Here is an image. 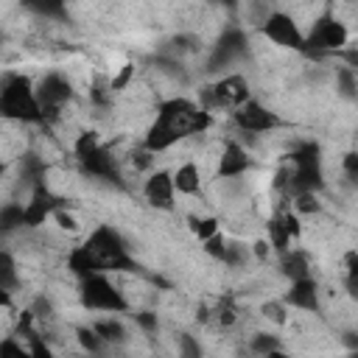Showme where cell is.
I'll return each mask as SVG.
<instances>
[{
  "label": "cell",
  "instance_id": "cell-37",
  "mask_svg": "<svg viewBox=\"0 0 358 358\" xmlns=\"http://www.w3.org/2000/svg\"><path fill=\"white\" fill-rule=\"evenodd\" d=\"M134 319H137V324L145 330V333H157V313H151V310H143V313H134Z\"/></svg>",
  "mask_w": 358,
  "mask_h": 358
},
{
  "label": "cell",
  "instance_id": "cell-48",
  "mask_svg": "<svg viewBox=\"0 0 358 358\" xmlns=\"http://www.w3.org/2000/svg\"><path fill=\"white\" fill-rule=\"evenodd\" d=\"M3 173H6V165H3V162H0V176H3Z\"/></svg>",
  "mask_w": 358,
  "mask_h": 358
},
{
  "label": "cell",
  "instance_id": "cell-38",
  "mask_svg": "<svg viewBox=\"0 0 358 358\" xmlns=\"http://www.w3.org/2000/svg\"><path fill=\"white\" fill-rule=\"evenodd\" d=\"M263 313H266L268 319H274L277 324H282V322H285V310H282V305H280V302H266V305H263Z\"/></svg>",
  "mask_w": 358,
  "mask_h": 358
},
{
  "label": "cell",
  "instance_id": "cell-46",
  "mask_svg": "<svg viewBox=\"0 0 358 358\" xmlns=\"http://www.w3.org/2000/svg\"><path fill=\"white\" fill-rule=\"evenodd\" d=\"M344 341H347V347H350V350H355V347H358V338H355V333H352V330H350V333H344Z\"/></svg>",
  "mask_w": 358,
  "mask_h": 358
},
{
  "label": "cell",
  "instance_id": "cell-40",
  "mask_svg": "<svg viewBox=\"0 0 358 358\" xmlns=\"http://www.w3.org/2000/svg\"><path fill=\"white\" fill-rule=\"evenodd\" d=\"M131 73H134V67H131V64H126V67L120 70V76H117V78L109 84V90H120V87H126V81L131 78Z\"/></svg>",
  "mask_w": 358,
  "mask_h": 358
},
{
  "label": "cell",
  "instance_id": "cell-11",
  "mask_svg": "<svg viewBox=\"0 0 358 358\" xmlns=\"http://www.w3.org/2000/svg\"><path fill=\"white\" fill-rule=\"evenodd\" d=\"M235 123L243 129V131H268L277 126V117L274 112H268L260 101L249 98L243 106L235 109Z\"/></svg>",
  "mask_w": 358,
  "mask_h": 358
},
{
  "label": "cell",
  "instance_id": "cell-4",
  "mask_svg": "<svg viewBox=\"0 0 358 358\" xmlns=\"http://www.w3.org/2000/svg\"><path fill=\"white\" fill-rule=\"evenodd\" d=\"M291 176H288V187L294 196L299 193H316L324 179H322V157H319V145L316 143H299L291 154Z\"/></svg>",
  "mask_w": 358,
  "mask_h": 358
},
{
  "label": "cell",
  "instance_id": "cell-36",
  "mask_svg": "<svg viewBox=\"0 0 358 358\" xmlns=\"http://www.w3.org/2000/svg\"><path fill=\"white\" fill-rule=\"evenodd\" d=\"M28 341H31V347H28V350H31V358H56V355L50 352V347H48L39 336H31Z\"/></svg>",
  "mask_w": 358,
  "mask_h": 358
},
{
  "label": "cell",
  "instance_id": "cell-22",
  "mask_svg": "<svg viewBox=\"0 0 358 358\" xmlns=\"http://www.w3.org/2000/svg\"><path fill=\"white\" fill-rule=\"evenodd\" d=\"M17 227H25V207L22 204H6V207H0V235H8Z\"/></svg>",
  "mask_w": 358,
  "mask_h": 358
},
{
  "label": "cell",
  "instance_id": "cell-35",
  "mask_svg": "<svg viewBox=\"0 0 358 358\" xmlns=\"http://www.w3.org/2000/svg\"><path fill=\"white\" fill-rule=\"evenodd\" d=\"M224 249H227V241H224L221 235H213V238L204 241V252L213 255L215 260H224Z\"/></svg>",
  "mask_w": 358,
  "mask_h": 358
},
{
  "label": "cell",
  "instance_id": "cell-31",
  "mask_svg": "<svg viewBox=\"0 0 358 358\" xmlns=\"http://www.w3.org/2000/svg\"><path fill=\"white\" fill-rule=\"evenodd\" d=\"M246 257H249V252L241 246V243H227V249H224V263L227 266H243L246 263Z\"/></svg>",
  "mask_w": 358,
  "mask_h": 358
},
{
  "label": "cell",
  "instance_id": "cell-1",
  "mask_svg": "<svg viewBox=\"0 0 358 358\" xmlns=\"http://www.w3.org/2000/svg\"><path fill=\"white\" fill-rule=\"evenodd\" d=\"M207 126H210V112H204L201 106H196L187 98H171L159 106V115L145 134V151H151V154L165 151L176 140H182L187 134H199Z\"/></svg>",
  "mask_w": 358,
  "mask_h": 358
},
{
  "label": "cell",
  "instance_id": "cell-3",
  "mask_svg": "<svg viewBox=\"0 0 358 358\" xmlns=\"http://www.w3.org/2000/svg\"><path fill=\"white\" fill-rule=\"evenodd\" d=\"M0 115L14 117V120H25V123L42 120V109L36 103L34 84L25 76H11L0 87Z\"/></svg>",
  "mask_w": 358,
  "mask_h": 358
},
{
  "label": "cell",
  "instance_id": "cell-20",
  "mask_svg": "<svg viewBox=\"0 0 358 358\" xmlns=\"http://www.w3.org/2000/svg\"><path fill=\"white\" fill-rule=\"evenodd\" d=\"M171 182H173V190H179V193H196L199 190V168L193 165V162H185V165H179L176 168V173L171 176Z\"/></svg>",
  "mask_w": 358,
  "mask_h": 358
},
{
  "label": "cell",
  "instance_id": "cell-28",
  "mask_svg": "<svg viewBox=\"0 0 358 358\" xmlns=\"http://www.w3.org/2000/svg\"><path fill=\"white\" fill-rule=\"evenodd\" d=\"M190 229H193L201 241H207V238L218 235V221H215V218H190Z\"/></svg>",
  "mask_w": 358,
  "mask_h": 358
},
{
  "label": "cell",
  "instance_id": "cell-8",
  "mask_svg": "<svg viewBox=\"0 0 358 358\" xmlns=\"http://www.w3.org/2000/svg\"><path fill=\"white\" fill-rule=\"evenodd\" d=\"M34 92H36V103L42 109V120L53 117L62 109V103H67L73 98V87L62 73H48Z\"/></svg>",
  "mask_w": 358,
  "mask_h": 358
},
{
  "label": "cell",
  "instance_id": "cell-10",
  "mask_svg": "<svg viewBox=\"0 0 358 358\" xmlns=\"http://www.w3.org/2000/svg\"><path fill=\"white\" fill-rule=\"evenodd\" d=\"M243 53H246V36H243V31H241V28H227V31L221 34V39H218L213 56H210V67H207V70L227 67L232 59H238V56H243Z\"/></svg>",
  "mask_w": 358,
  "mask_h": 358
},
{
  "label": "cell",
  "instance_id": "cell-7",
  "mask_svg": "<svg viewBox=\"0 0 358 358\" xmlns=\"http://www.w3.org/2000/svg\"><path fill=\"white\" fill-rule=\"evenodd\" d=\"M246 101H249V84H246L241 76H227V78H221L218 84L201 90V109H204V112L221 109V106L238 109V106H243Z\"/></svg>",
  "mask_w": 358,
  "mask_h": 358
},
{
  "label": "cell",
  "instance_id": "cell-39",
  "mask_svg": "<svg viewBox=\"0 0 358 358\" xmlns=\"http://www.w3.org/2000/svg\"><path fill=\"white\" fill-rule=\"evenodd\" d=\"M344 173L350 176V182H355V176H358V154L355 151H350L344 157Z\"/></svg>",
  "mask_w": 358,
  "mask_h": 358
},
{
  "label": "cell",
  "instance_id": "cell-5",
  "mask_svg": "<svg viewBox=\"0 0 358 358\" xmlns=\"http://www.w3.org/2000/svg\"><path fill=\"white\" fill-rule=\"evenodd\" d=\"M81 305L90 310H109V313H123L129 308V302L123 299V294L106 280V274H92L87 280H81Z\"/></svg>",
  "mask_w": 358,
  "mask_h": 358
},
{
  "label": "cell",
  "instance_id": "cell-15",
  "mask_svg": "<svg viewBox=\"0 0 358 358\" xmlns=\"http://www.w3.org/2000/svg\"><path fill=\"white\" fill-rule=\"evenodd\" d=\"M145 199L154 207H159V210H171L173 207V182H171V173H165V171L151 173V179L145 182Z\"/></svg>",
  "mask_w": 358,
  "mask_h": 358
},
{
  "label": "cell",
  "instance_id": "cell-25",
  "mask_svg": "<svg viewBox=\"0 0 358 358\" xmlns=\"http://www.w3.org/2000/svg\"><path fill=\"white\" fill-rule=\"evenodd\" d=\"M336 90H338V95L341 98H355V92H358V81H355V70H350V67H338V73H336Z\"/></svg>",
  "mask_w": 358,
  "mask_h": 358
},
{
  "label": "cell",
  "instance_id": "cell-23",
  "mask_svg": "<svg viewBox=\"0 0 358 358\" xmlns=\"http://www.w3.org/2000/svg\"><path fill=\"white\" fill-rule=\"evenodd\" d=\"M20 173H22L25 182H34V187H36V185H42L45 162H42L36 154H25V157H22V165H20Z\"/></svg>",
  "mask_w": 358,
  "mask_h": 358
},
{
  "label": "cell",
  "instance_id": "cell-30",
  "mask_svg": "<svg viewBox=\"0 0 358 358\" xmlns=\"http://www.w3.org/2000/svg\"><path fill=\"white\" fill-rule=\"evenodd\" d=\"M98 145H101V143H98V134H95V131H81L73 148H76V157L81 159V157H87V154H90L92 148H98Z\"/></svg>",
  "mask_w": 358,
  "mask_h": 358
},
{
  "label": "cell",
  "instance_id": "cell-21",
  "mask_svg": "<svg viewBox=\"0 0 358 358\" xmlns=\"http://www.w3.org/2000/svg\"><path fill=\"white\" fill-rule=\"evenodd\" d=\"M92 330L101 336L103 344H120L126 338V327L117 319H101V322L92 324Z\"/></svg>",
  "mask_w": 358,
  "mask_h": 358
},
{
  "label": "cell",
  "instance_id": "cell-19",
  "mask_svg": "<svg viewBox=\"0 0 358 358\" xmlns=\"http://www.w3.org/2000/svg\"><path fill=\"white\" fill-rule=\"evenodd\" d=\"M67 266H70V271H73L76 277H81V280H87V277H92V274H101L98 266H95V260H92V255H90L84 246H76V249L70 252Z\"/></svg>",
  "mask_w": 358,
  "mask_h": 358
},
{
  "label": "cell",
  "instance_id": "cell-45",
  "mask_svg": "<svg viewBox=\"0 0 358 358\" xmlns=\"http://www.w3.org/2000/svg\"><path fill=\"white\" fill-rule=\"evenodd\" d=\"M8 305H11V291H6L0 285V308H8Z\"/></svg>",
  "mask_w": 358,
  "mask_h": 358
},
{
  "label": "cell",
  "instance_id": "cell-47",
  "mask_svg": "<svg viewBox=\"0 0 358 358\" xmlns=\"http://www.w3.org/2000/svg\"><path fill=\"white\" fill-rule=\"evenodd\" d=\"M266 358H291V355H285V352H282V350H274V352H268V355H266Z\"/></svg>",
  "mask_w": 358,
  "mask_h": 358
},
{
  "label": "cell",
  "instance_id": "cell-27",
  "mask_svg": "<svg viewBox=\"0 0 358 358\" xmlns=\"http://www.w3.org/2000/svg\"><path fill=\"white\" fill-rule=\"evenodd\" d=\"M78 341H81V347H84L87 352H92V355H98V352L103 350V341H101V336H98L92 327H78Z\"/></svg>",
  "mask_w": 358,
  "mask_h": 358
},
{
  "label": "cell",
  "instance_id": "cell-16",
  "mask_svg": "<svg viewBox=\"0 0 358 358\" xmlns=\"http://www.w3.org/2000/svg\"><path fill=\"white\" fill-rule=\"evenodd\" d=\"M252 165L249 154L238 145V143H227L224 145V154H221V165H218V173L221 179H238L241 173H246Z\"/></svg>",
  "mask_w": 358,
  "mask_h": 358
},
{
  "label": "cell",
  "instance_id": "cell-6",
  "mask_svg": "<svg viewBox=\"0 0 358 358\" xmlns=\"http://www.w3.org/2000/svg\"><path fill=\"white\" fill-rule=\"evenodd\" d=\"M347 28H344V22L341 20H336L333 14H324V17H319L316 22H313V31L308 34V39H305V53L308 56H324V53H338L344 45H347Z\"/></svg>",
  "mask_w": 358,
  "mask_h": 358
},
{
  "label": "cell",
  "instance_id": "cell-18",
  "mask_svg": "<svg viewBox=\"0 0 358 358\" xmlns=\"http://www.w3.org/2000/svg\"><path fill=\"white\" fill-rule=\"evenodd\" d=\"M280 268H282V274H285L291 282L310 277V263H308V255H305V252H282Z\"/></svg>",
  "mask_w": 358,
  "mask_h": 358
},
{
  "label": "cell",
  "instance_id": "cell-14",
  "mask_svg": "<svg viewBox=\"0 0 358 358\" xmlns=\"http://www.w3.org/2000/svg\"><path fill=\"white\" fill-rule=\"evenodd\" d=\"M294 235H299V221H296V215L282 213V215H277V218L268 221V241H271V246H274L280 255L288 252V243H291Z\"/></svg>",
  "mask_w": 358,
  "mask_h": 358
},
{
  "label": "cell",
  "instance_id": "cell-13",
  "mask_svg": "<svg viewBox=\"0 0 358 358\" xmlns=\"http://www.w3.org/2000/svg\"><path fill=\"white\" fill-rule=\"evenodd\" d=\"M78 162H81V168H84L87 173H92V176L109 179V182H120V173H117L115 157H112V151H109V148H103V145L92 148V151H90L87 157H81Z\"/></svg>",
  "mask_w": 358,
  "mask_h": 358
},
{
  "label": "cell",
  "instance_id": "cell-44",
  "mask_svg": "<svg viewBox=\"0 0 358 358\" xmlns=\"http://www.w3.org/2000/svg\"><path fill=\"white\" fill-rule=\"evenodd\" d=\"M255 255L263 260V257L268 255V243H266V241H257V243H255Z\"/></svg>",
  "mask_w": 358,
  "mask_h": 358
},
{
  "label": "cell",
  "instance_id": "cell-12",
  "mask_svg": "<svg viewBox=\"0 0 358 358\" xmlns=\"http://www.w3.org/2000/svg\"><path fill=\"white\" fill-rule=\"evenodd\" d=\"M62 207H64V199L53 196L45 185H36L34 187V199L25 204V227H39L50 213H56Z\"/></svg>",
  "mask_w": 358,
  "mask_h": 358
},
{
  "label": "cell",
  "instance_id": "cell-43",
  "mask_svg": "<svg viewBox=\"0 0 358 358\" xmlns=\"http://www.w3.org/2000/svg\"><path fill=\"white\" fill-rule=\"evenodd\" d=\"M218 319H221V324H232V322H235L232 305H221V308H218Z\"/></svg>",
  "mask_w": 358,
  "mask_h": 358
},
{
  "label": "cell",
  "instance_id": "cell-17",
  "mask_svg": "<svg viewBox=\"0 0 358 358\" xmlns=\"http://www.w3.org/2000/svg\"><path fill=\"white\" fill-rule=\"evenodd\" d=\"M285 302L294 305V308H302V310H319V285H316V280L305 277V280L291 282V288L285 294Z\"/></svg>",
  "mask_w": 358,
  "mask_h": 358
},
{
  "label": "cell",
  "instance_id": "cell-24",
  "mask_svg": "<svg viewBox=\"0 0 358 358\" xmlns=\"http://www.w3.org/2000/svg\"><path fill=\"white\" fill-rule=\"evenodd\" d=\"M17 282H20V277H17L14 257H11L6 249H0V285H3L6 291H14V288H17Z\"/></svg>",
  "mask_w": 358,
  "mask_h": 358
},
{
  "label": "cell",
  "instance_id": "cell-9",
  "mask_svg": "<svg viewBox=\"0 0 358 358\" xmlns=\"http://www.w3.org/2000/svg\"><path fill=\"white\" fill-rule=\"evenodd\" d=\"M263 34L271 42L282 45V48H294V50H302L305 48V36L299 34L296 22L288 14H282V11H271V17L263 22Z\"/></svg>",
  "mask_w": 358,
  "mask_h": 358
},
{
  "label": "cell",
  "instance_id": "cell-29",
  "mask_svg": "<svg viewBox=\"0 0 358 358\" xmlns=\"http://www.w3.org/2000/svg\"><path fill=\"white\" fill-rule=\"evenodd\" d=\"M274 350H280V341L274 338V336H268V333H257L255 338H252V352H257V355H268V352H274Z\"/></svg>",
  "mask_w": 358,
  "mask_h": 358
},
{
  "label": "cell",
  "instance_id": "cell-26",
  "mask_svg": "<svg viewBox=\"0 0 358 358\" xmlns=\"http://www.w3.org/2000/svg\"><path fill=\"white\" fill-rule=\"evenodd\" d=\"M176 347H179V358H201V344L190 333H179Z\"/></svg>",
  "mask_w": 358,
  "mask_h": 358
},
{
  "label": "cell",
  "instance_id": "cell-32",
  "mask_svg": "<svg viewBox=\"0 0 358 358\" xmlns=\"http://www.w3.org/2000/svg\"><path fill=\"white\" fill-rule=\"evenodd\" d=\"M0 358H31V350H22V344H17L14 338H3L0 341Z\"/></svg>",
  "mask_w": 358,
  "mask_h": 358
},
{
  "label": "cell",
  "instance_id": "cell-33",
  "mask_svg": "<svg viewBox=\"0 0 358 358\" xmlns=\"http://www.w3.org/2000/svg\"><path fill=\"white\" fill-rule=\"evenodd\" d=\"M28 8L42 14V17H64L67 14V8L62 3H28Z\"/></svg>",
  "mask_w": 358,
  "mask_h": 358
},
{
  "label": "cell",
  "instance_id": "cell-2",
  "mask_svg": "<svg viewBox=\"0 0 358 358\" xmlns=\"http://www.w3.org/2000/svg\"><path fill=\"white\" fill-rule=\"evenodd\" d=\"M84 249L92 255L98 271H134L137 263L129 257L126 252V241L112 229V227H98L90 241L84 243Z\"/></svg>",
  "mask_w": 358,
  "mask_h": 358
},
{
  "label": "cell",
  "instance_id": "cell-34",
  "mask_svg": "<svg viewBox=\"0 0 358 358\" xmlns=\"http://www.w3.org/2000/svg\"><path fill=\"white\" fill-rule=\"evenodd\" d=\"M296 201H294V207L299 210V213H316L319 210V199H316V193H299V196H294Z\"/></svg>",
  "mask_w": 358,
  "mask_h": 358
},
{
  "label": "cell",
  "instance_id": "cell-42",
  "mask_svg": "<svg viewBox=\"0 0 358 358\" xmlns=\"http://www.w3.org/2000/svg\"><path fill=\"white\" fill-rule=\"evenodd\" d=\"M53 215H56V221H59V227H62V229H76V218H73L70 213H64V210H56Z\"/></svg>",
  "mask_w": 358,
  "mask_h": 358
},
{
  "label": "cell",
  "instance_id": "cell-41",
  "mask_svg": "<svg viewBox=\"0 0 358 358\" xmlns=\"http://www.w3.org/2000/svg\"><path fill=\"white\" fill-rule=\"evenodd\" d=\"M31 313H34V316H45V319H48V316L53 313V308H50V302H48L45 296H39V299L34 302V310H31Z\"/></svg>",
  "mask_w": 358,
  "mask_h": 358
}]
</instances>
